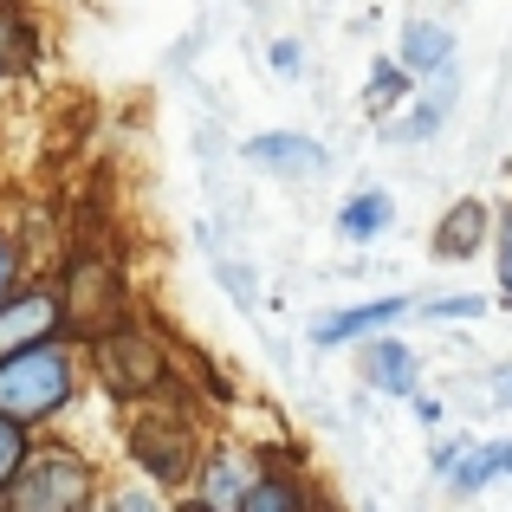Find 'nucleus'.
Returning <instances> with one entry per match:
<instances>
[{"instance_id":"obj_5","label":"nucleus","mask_w":512,"mask_h":512,"mask_svg":"<svg viewBox=\"0 0 512 512\" xmlns=\"http://www.w3.org/2000/svg\"><path fill=\"white\" fill-rule=\"evenodd\" d=\"M104 500L98 461L72 441H33L26 467L7 487V512H85Z\"/></svg>"},{"instance_id":"obj_23","label":"nucleus","mask_w":512,"mask_h":512,"mask_svg":"<svg viewBox=\"0 0 512 512\" xmlns=\"http://www.w3.org/2000/svg\"><path fill=\"white\" fill-rule=\"evenodd\" d=\"M493 260H500V299L512 305V208H493Z\"/></svg>"},{"instance_id":"obj_25","label":"nucleus","mask_w":512,"mask_h":512,"mask_svg":"<svg viewBox=\"0 0 512 512\" xmlns=\"http://www.w3.org/2000/svg\"><path fill=\"white\" fill-rule=\"evenodd\" d=\"M409 409H415V422H422V428H441V415H448V409H441V396H422V389L409 396Z\"/></svg>"},{"instance_id":"obj_3","label":"nucleus","mask_w":512,"mask_h":512,"mask_svg":"<svg viewBox=\"0 0 512 512\" xmlns=\"http://www.w3.org/2000/svg\"><path fill=\"white\" fill-rule=\"evenodd\" d=\"M85 376L104 389V396L117 402V409H130V402H150L175 389V357H169V331L156 325H137V318H124V325L98 331V338L85 344Z\"/></svg>"},{"instance_id":"obj_17","label":"nucleus","mask_w":512,"mask_h":512,"mask_svg":"<svg viewBox=\"0 0 512 512\" xmlns=\"http://www.w3.org/2000/svg\"><path fill=\"white\" fill-rule=\"evenodd\" d=\"M409 85H415V72L402 59H370V78H363V111H370V117L396 111V104L409 98Z\"/></svg>"},{"instance_id":"obj_4","label":"nucleus","mask_w":512,"mask_h":512,"mask_svg":"<svg viewBox=\"0 0 512 512\" xmlns=\"http://www.w3.org/2000/svg\"><path fill=\"white\" fill-rule=\"evenodd\" d=\"M59 305H65V331L78 344H91L98 331L130 318V273L111 253V240H72L59 253Z\"/></svg>"},{"instance_id":"obj_15","label":"nucleus","mask_w":512,"mask_h":512,"mask_svg":"<svg viewBox=\"0 0 512 512\" xmlns=\"http://www.w3.org/2000/svg\"><path fill=\"white\" fill-rule=\"evenodd\" d=\"M389 221H396V195H389V188H357V195L338 208V240L370 247V240L389 234Z\"/></svg>"},{"instance_id":"obj_26","label":"nucleus","mask_w":512,"mask_h":512,"mask_svg":"<svg viewBox=\"0 0 512 512\" xmlns=\"http://www.w3.org/2000/svg\"><path fill=\"white\" fill-rule=\"evenodd\" d=\"M461 448H467V441H435V454H428V467H435V480H441V474L454 467V454H461Z\"/></svg>"},{"instance_id":"obj_7","label":"nucleus","mask_w":512,"mask_h":512,"mask_svg":"<svg viewBox=\"0 0 512 512\" xmlns=\"http://www.w3.org/2000/svg\"><path fill=\"white\" fill-rule=\"evenodd\" d=\"M253 480H260V448H253V441H208V454H201L195 487L188 493L208 500L214 512H240Z\"/></svg>"},{"instance_id":"obj_32","label":"nucleus","mask_w":512,"mask_h":512,"mask_svg":"<svg viewBox=\"0 0 512 512\" xmlns=\"http://www.w3.org/2000/svg\"><path fill=\"white\" fill-rule=\"evenodd\" d=\"M0 512H7V506H0Z\"/></svg>"},{"instance_id":"obj_18","label":"nucleus","mask_w":512,"mask_h":512,"mask_svg":"<svg viewBox=\"0 0 512 512\" xmlns=\"http://www.w3.org/2000/svg\"><path fill=\"white\" fill-rule=\"evenodd\" d=\"M441 124H448V104H441L435 91H422V98L402 111V124H389L383 137H389V143H435V137H441Z\"/></svg>"},{"instance_id":"obj_27","label":"nucleus","mask_w":512,"mask_h":512,"mask_svg":"<svg viewBox=\"0 0 512 512\" xmlns=\"http://www.w3.org/2000/svg\"><path fill=\"white\" fill-rule=\"evenodd\" d=\"M493 402H500V409H512V363H500V370H493Z\"/></svg>"},{"instance_id":"obj_12","label":"nucleus","mask_w":512,"mask_h":512,"mask_svg":"<svg viewBox=\"0 0 512 512\" xmlns=\"http://www.w3.org/2000/svg\"><path fill=\"white\" fill-rule=\"evenodd\" d=\"M487 240H493V208H487L480 195H461V201H454V208L435 221V240H428V253L454 266V260H474Z\"/></svg>"},{"instance_id":"obj_11","label":"nucleus","mask_w":512,"mask_h":512,"mask_svg":"<svg viewBox=\"0 0 512 512\" xmlns=\"http://www.w3.org/2000/svg\"><path fill=\"white\" fill-rule=\"evenodd\" d=\"M363 383L376 389V396H396L409 402L415 389H422V350L389 338V331H376V338H363Z\"/></svg>"},{"instance_id":"obj_13","label":"nucleus","mask_w":512,"mask_h":512,"mask_svg":"<svg viewBox=\"0 0 512 512\" xmlns=\"http://www.w3.org/2000/svg\"><path fill=\"white\" fill-rule=\"evenodd\" d=\"M39 72V26L26 0H0V85H20Z\"/></svg>"},{"instance_id":"obj_14","label":"nucleus","mask_w":512,"mask_h":512,"mask_svg":"<svg viewBox=\"0 0 512 512\" xmlns=\"http://www.w3.org/2000/svg\"><path fill=\"white\" fill-rule=\"evenodd\" d=\"M396 59L415 72V85L435 78L441 65H454V26L448 20H409V26H402V39H396Z\"/></svg>"},{"instance_id":"obj_19","label":"nucleus","mask_w":512,"mask_h":512,"mask_svg":"<svg viewBox=\"0 0 512 512\" xmlns=\"http://www.w3.org/2000/svg\"><path fill=\"white\" fill-rule=\"evenodd\" d=\"M33 441H39V428H26V422H13V415H0V500H7L13 474L26 467V454H33Z\"/></svg>"},{"instance_id":"obj_20","label":"nucleus","mask_w":512,"mask_h":512,"mask_svg":"<svg viewBox=\"0 0 512 512\" xmlns=\"http://www.w3.org/2000/svg\"><path fill=\"white\" fill-rule=\"evenodd\" d=\"M422 325H454V318H487V299L480 292H441V299H415Z\"/></svg>"},{"instance_id":"obj_22","label":"nucleus","mask_w":512,"mask_h":512,"mask_svg":"<svg viewBox=\"0 0 512 512\" xmlns=\"http://www.w3.org/2000/svg\"><path fill=\"white\" fill-rule=\"evenodd\" d=\"M26 279H33V260H26L20 234H13V227H0V305H7Z\"/></svg>"},{"instance_id":"obj_2","label":"nucleus","mask_w":512,"mask_h":512,"mask_svg":"<svg viewBox=\"0 0 512 512\" xmlns=\"http://www.w3.org/2000/svg\"><path fill=\"white\" fill-rule=\"evenodd\" d=\"M78 383H85V344L72 331H59L46 344H26V350H7L0 357V415H13L26 428H46L72 409Z\"/></svg>"},{"instance_id":"obj_24","label":"nucleus","mask_w":512,"mask_h":512,"mask_svg":"<svg viewBox=\"0 0 512 512\" xmlns=\"http://www.w3.org/2000/svg\"><path fill=\"white\" fill-rule=\"evenodd\" d=\"M266 59H273L279 78H299L305 72V46H299V39H273V46H266Z\"/></svg>"},{"instance_id":"obj_6","label":"nucleus","mask_w":512,"mask_h":512,"mask_svg":"<svg viewBox=\"0 0 512 512\" xmlns=\"http://www.w3.org/2000/svg\"><path fill=\"white\" fill-rule=\"evenodd\" d=\"M260 448V480L247 487V500L240 512H331L325 493H318V480L305 474V454L286 448V441H253Z\"/></svg>"},{"instance_id":"obj_21","label":"nucleus","mask_w":512,"mask_h":512,"mask_svg":"<svg viewBox=\"0 0 512 512\" xmlns=\"http://www.w3.org/2000/svg\"><path fill=\"white\" fill-rule=\"evenodd\" d=\"M104 506L111 512H169V493L156 487V480H117V487L104 493Z\"/></svg>"},{"instance_id":"obj_28","label":"nucleus","mask_w":512,"mask_h":512,"mask_svg":"<svg viewBox=\"0 0 512 512\" xmlns=\"http://www.w3.org/2000/svg\"><path fill=\"white\" fill-rule=\"evenodd\" d=\"M221 286H227V292H234V299H240V305H253V286H247V279H240V266H221Z\"/></svg>"},{"instance_id":"obj_10","label":"nucleus","mask_w":512,"mask_h":512,"mask_svg":"<svg viewBox=\"0 0 512 512\" xmlns=\"http://www.w3.org/2000/svg\"><path fill=\"white\" fill-rule=\"evenodd\" d=\"M415 299L409 292H389V299H370V305H344V312H325L305 338H312V350H344V344H363L376 338L383 325H396V318H409Z\"/></svg>"},{"instance_id":"obj_8","label":"nucleus","mask_w":512,"mask_h":512,"mask_svg":"<svg viewBox=\"0 0 512 512\" xmlns=\"http://www.w3.org/2000/svg\"><path fill=\"white\" fill-rule=\"evenodd\" d=\"M65 331V305H59V279H26L7 305H0V357L26 344H46Z\"/></svg>"},{"instance_id":"obj_31","label":"nucleus","mask_w":512,"mask_h":512,"mask_svg":"<svg viewBox=\"0 0 512 512\" xmlns=\"http://www.w3.org/2000/svg\"><path fill=\"white\" fill-rule=\"evenodd\" d=\"M85 512H111V506H104V500H98V506H85Z\"/></svg>"},{"instance_id":"obj_9","label":"nucleus","mask_w":512,"mask_h":512,"mask_svg":"<svg viewBox=\"0 0 512 512\" xmlns=\"http://www.w3.org/2000/svg\"><path fill=\"white\" fill-rule=\"evenodd\" d=\"M240 156H247L253 169L279 175V182H305V175L331 169V150L318 137H305V130H260V137L240 143Z\"/></svg>"},{"instance_id":"obj_1","label":"nucleus","mask_w":512,"mask_h":512,"mask_svg":"<svg viewBox=\"0 0 512 512\" xmlns=\"http://www.w3.org/2000/svg\"><path fill=\"white\" fill-rule=\"evenodd\" d=\"M124 454L163 493H188L201 454H208V441H201V402L182 383L150 396V402H130L124 409Z\"/></svg>"},{"instance_id":"obj_29","label":"nucleus","mask_w":512,"mask_h":512,"mask_svg":"<svg viewBox=\"0 0 512 512\" xmlns=\"http://www.w3.org/2000/svg\"><path fill=\"white\" fill-rule=\"evenodd\" d=\"M169 512H214L208 500H195V493H182V500H169Z\"/></svg>"},{"instance_id":"obj_30","label":"nucleus","mask_w":512,"mask_h":512,"mask_svg":"<svg viewBox=\"0 0 512 512\" xmlns=\"http://www.w3.org/2000/svg\"><path fill=\"white\" fill-rule=\"evenodd\" d=\"M500 467H506V480H512V441H500Z\"/></svg>"},{"instance_id":"obj_16","label":"nucleus","mask_w":512,"mask_h":512,"mask_svg":"<svg viewBox=\"0 0 512 512\" xmlns=\"http://www.w3.org/2000/svg\"><path fill=\"white\" fill-rule=\"evenodd\" d=\"M441 480H448L454 500H474V493H487L493 480H506V467H500V441H467V448L454 454V467H448Z\"/></svg>"}]
</instances>
